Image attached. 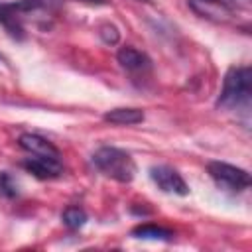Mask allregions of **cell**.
<instances>
[{
    "label": "cell",
    "mask_w": 252,
    "mask_h": 252,
    "mask_svg": "<svg viewBox=\"0 0 252 252\" xmlns=\"http://www.w3.org/2000/svg\"><path fill=\"white\" fill-rule=\"evenodd\" d=\"M94 167L104 173L106 177L118 181V183H130L136 175V163L132 156L120 148L102 146L93 154Z\"/></svg>",
    "instance_id": "cell-1"
},
{
    "label": "cell",
    "mask_w": 252,
    "mask_h": 252,
    "mask_svg": "<svg viewBox=\"0 0 252 252\" xmlns=\"http://www.w3.org/2000/svg\"><path fill=\"white\" fill-rule=\"evenodd\" d=\"M252 93V71L250 67H230L222 81V91L217 104L222 108H238L248 104Z\"/></svg>",
    "instance_id": "cell-2"
},
{
    "label": "cell",
    "mask_w": 252,
    "mask_h": 252,
    "mask_svg": "<svg viewBox=\"0 0 252 252\" xmlns=\"http://www.w3.org/2000/svg\"><path fill=\"white\" fill-rule=\"evenodd\" d=\"M207 171L213 177V181L226 191L238 193L250 187V173L242 167H236L224 161H211L207 165Z\"/></svg>",
    "instance_id": "cell-3"
},
{
    "label": "cell",
    "mask_w": 252,
    "mask_h": 252,
    "mask_svg": "<svg viewBox=\"0 0 252 252\" xmlns=\"http://www.w3.org/2000/svg\"><path fill=\"white\" fill-rule=\"evenodd\" d=\"M187 4L197 16L215 24H230L236 18V12L230 10L222 0H187Z\"/></svg>",
    "instance_id": "cell-4"
},
{
    "label": "cell",
    "mask_w": 252,
    "mask_h": 252,
    "mask_svg": "<svg viewBox=\"0 0 252 252\" xmlns=\"http://www.w3.org/2000/svg\"><path fill=\"white\" fill-rule=\"evenodd\" d=\"M150 177L152 181L165 193H173V195H181L185 197L189 193V185L185 183V179L169 165H156L150 169Z\"/></svg>",
    "instance_id": "cell-5"
},
{
    "label": "cell",
    "mask_w": 252,
    "mask_h": 252,
    "mask_svg": "<svg viewBox=\"0 0 252 252\" xmlns=\"http://www.w3.org/2000/svg\"><path fill=\"white\" fill-rule=\"evenodd\" d=\"M18 144L22 150H26L28 154L32 156H43V158H53V159H59V150L43 136L39 134H32V132H26L18 138Z\"/></svg>",
    "instance_id": "cell-6"
},
{
    "label": "cell",
    "mask_w": 252,
    "mask_h": 252,
    "mask_svg": "<svg viewBox=\"0 0 252 252\" xmlns=\"http://www.w3.org/2000/svg\"><path fill=\"white\" fill-rule=\"evenodd\" d=\"M22 167L28 169L32 175H35L39 179H53V177H59L61 171H63L59 159L43 158V156H33V158L24 159L22 161Z\"/></svg>",
    "instance_id": "cell-7"
},
{
    "label": "cell",
    "mask_w": 252,
    "mask_h": 252,
    "mask_svg": "<svg viewBox=\"0 0 252 252\" xmlns=\"http://www.w3.org/2000/svg\"><path fill=\"white\" fill-rule=\"evenodd\" d=\"M116 59H118V63H120L126 71H144V69H148L150 63H152L150 57H148L144 51H140V49H136V47H130V45L120 47L118 53H116Z\"/></svg>",
    "instance_id": "cell-8"
},
{
    "label": "cell",
    "mask_w": 252,
    "mask_h": 252,
    "mask_svg": "<svg viewBox=\"0 0 252 252\" xmlns=\"http://www.w3.org/2000/svg\"><path fill=\"white\" fill-rule=\"evenodd\" d=\"M102 118L116 126H132V124H140L144 120V110L132 108V106H120V108H112V110L104 112Z\"/></svg>",
    "instance_id": "cell-9"
},
{
    "label": "cell",
    "mask_w": 252,
    "mask_h": 252,
    "mask_svg": "<svg viewBox=\"0 0 252 252\" xmlns=\"http://www.w3.org/2000/svg\"><path fill=\"white\" fill-rule=\"evenodd\" d=\"M132 236L144 238V240H171L173 232L169 228H165V226L146 222V224H138L136 228H132Z\"/></svg>",
    "instance_id": "cell-10"
},
{
    "label": "cell",
    "mask_w": 252,
    "mask_h": 252,
    "mask_svg": "<svg viewBox=\"0 0 252 252\" xmlns=\"http://www.w3.org/2000/svg\"><path fill=\"white\" fill-rule=\"evenodd\" d=\"M18 14L8 6V4H0V24L14 35V37H22L24 33V30H22V26H20V22H18V18H16Z\"/></svg>",
    "instance_id": "cell-11"
},
{
    "label": "cell",
    "mask_w": 252,
    "mask_h": 252,
    "mask_svg": "<svg viewBox=\"0 0 252 252\" xmlns=\"http://www.w3.org/2000/svg\"><path fill=\"white\" fill-rule=\"evenodd\" d=\"M61 220H63V224H65L67 228L77 230V228L85 226V222H87V213H85L81 207H67V209L63 211V215H61Z\"/></svg>",
    "instance_id": "cell-12"
},
{
    "label": "cell",
    "mask_w": 252,
    "mask_h": 252,
    "mask_svg": "<svg viewBox=\"0 0 252 252\" xmlns=\"http://www.w3.org/2000/svg\"><path fill=\"white\" fill-rule=\"evenodd\" d=\"M98 35H100V39H102L104 43H108V45H114V43H118V39H120L118 28L112 26V24H102V26L98 28Z\"/></svg>",
    "instance_id": "cell-13"
},
{
    "label": "cell",
    "mask_w": 252,
    "mask_h": 252,
    "mask_svg": "<svg viewBox=\"0 0 252 252\" xmlns=\"http://www.w3.org/2000/svg\"><path fill=\"white\" fill-rule=\"evenodd\" d=\"M0 191H2L4 195H8V197L16 195V185L12 183V179H10L8 173H2V175H0Z\"/></svg>",
    "instance_id": "cell-14"
},
{
    "label": "cell",
    "mask_w": 252,
    "mask_h": 252,
    "mask_svg": "<svg viewBox=\"0 0 252 252\" xmlns=\"http://www.w3.org/2000/svg\"><path fill=\"white\" fill-rule=\"evenodd\" d=\"M230 10H250L252 6V0H222Z\"/></svg>",
    "instance_id": "cell-15"
},
{
    "label": "cell",
    "mask_w": 252,
    "mask_h": 252,
    "mask_svg": "<svg viewBox=\"0 0 252 252\" xmlns=\"http://www.w3.org/2000/svg\"><path fill=\"white\" fill-rule=\"evenodd\" d=\"M83 2H89V4H104L106 0H83Z\"/></svg>",
    "instance_id": "cell-16"
},
{
    "label": "cell",
    "mask_w": 252,
    "mask_h": 252,
    "mask_svg": "<svg viewBox=\"0 0 252 252\" xmlns=\"http://www.w3.org/2000/svg\"><path fill=\"white\" fill-rule=\"evenodd\" d=\"M2 59H4V57H2V55H0V61H2Z\"/></svg>",
    "instance_id": "cell-17"
},
{
    "label": "cell",
    "mask_w": 252,
    "mask_h": 252,
    "mask_svg": "<svg viewBox=\"0 0 252 252\" xmlns=\"http://www.w3.org/2000/svg\"><path fill=\"white\" fill-rule=\"evenodd\" d=\"M146 2H148V0H146Z\"/></svg>",
    "instance_id": "cell-18"
}]
</instances>
